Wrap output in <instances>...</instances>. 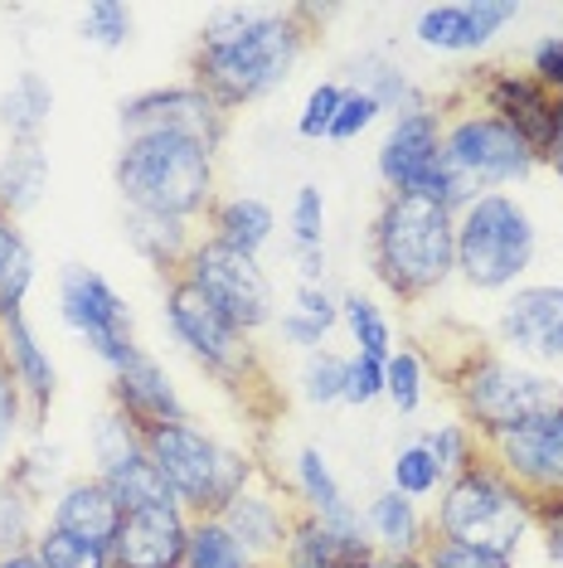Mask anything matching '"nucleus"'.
Instances as JSON below:
<instances>
[{"label":"nucleus","mask_w":563,"mask_h":568,"mask_svg":"<svg viewBox=\"0 0 563 568\" xmlns=\"http://www.w3.org/2000/svg\"><path fill=\"white\" fill-rule=\"evenodd\" d=\"M311 40V6H219L195 34L190 83L204 88L234 118L238 108L273 98L291 79Z\"/></svg>","instance_id":"1"},{"label":"nucleus","mask_w":563,"mask_h":568,"mask_svg":"<svg viewBox=\"0 0 563 568\" xmlns=\"http://www.w3.org/2000/svg\"><path fill=\"white\" fill-rule=\"evenodd\" d=\"M369 273L399 306L432 302L457 277V214L422 195H383L369 219Z\"/></svg>","instance_id":"2"},{"label":"nucleus","mask_w":563,"mask_h":568,"mask_svg":"<svg viewBox=\"0 0 563 568\" xmlns=\"http://www.w3.org/2000/svg\"><path fill=\"white\" fill-rule=\"evenodd\" d=\"M214 151L185 132H136L122 136L112 161V185L132 214H161L181 224H204L209 204L219 200Z\"/></svg>","instance_id":"3"},{"label":"nucleus","mask_w":563,"mask_h":568,"mask_svg":"<svg viewBox=\"0 0 563 568\" xmlns=\"http://www.w3.org/2000/svg\"><path fill=\"white\" fill-rule=\"evenodd\" d=\"M432 359H438V374L447 384L457 418L481 443L515 428L524 418H534V413L554 408L563 398V384L549 369L524 365V359L505 355L501 345H485L481 335H467L452 355H432Z\"/></svg>","instance_id":"4"},{"label":"nucleus","mask_w":563,"mask_h":568,"mask_svg":"<svg viewBox=\"0 0 563 568\" xmlns=\"http://www.w3.org/2000/svg\"><path fill=\"white\" fill-rule=\"evenodd\" d=\"M141 447H146V457L161 467L165 486L175 490V506H181L190 520L224 515L263 471V462L253 457V452L219 443V437L195 418L146 428L141 433Z\"/></svg>","instance_id":"5"},{"label":"nucleus","mask_w":563,"mask_h":568,"mask_svg":"<svg viewBox=\"0 0 563 568\" xmlns=\"http://www.w3.org/2000/svg\"><path fill=\"white\" fill-rule=\"evenodd\" d=\"M428 525L438 539L520 554V545L534 535V500L491 457H481L467 471H457L452 481H442L438 500L428 510Z\"/></svg>","instance_id":"6"},{"label":"nucleus","mask_w":563,"mask_h":568,"mask_svg":"<svg viewBox=\"0 0 563 568\" xmlns=\"http://www.w3.org/2000/svg\"><path fill=\"white\" fill-rule=\"evenodd\" d=\"M161 306H165V331H171V341L181 345L219 389L243 398L248 408H258V394H267V384H273V374H267L263 355H258V341H253L248 331H238L228 316L214 312L185 277L165 282Z\"/></svg>","instance_id":"7"},{"label":"nucleus","mask_w":563,"mask_h":568,"mask_svg":"<svg viewBox=\"0 0 563 568\" xmlns=\"http://www.w3.org/2000/svg\"><path fill=\"white\" fill-rule=\"evenodd\" d=\"M534 253H540L534 214L510 190L477 195L457 214V277L471 292H515L534 267Z\"/></svg>","instance_id":"8"},{"label":"nucleus","mask_w":563,"mask_h":568,"mask_svg":"<svg viewBox=\"0 0 563 568\" xmlns=\"http://www.w3.org/2000/svg\"><path fill=\"white\" fill-rule=\"evenodd\" d=\"M438 112H442V161L452 165L477 195L524 185V180L540 171V156H534L505 122L471 108L457 88L438 98Z\"/></svg>","instance_id":"9"},{"label":"nucleus","mask_w":563,"mask_h":568,"mask_svg":"<svg viewBox=\"0 0 563 568\" xmlns=\"http://www.w3.org/2000/svg\"><path fill=\"white\" fill-rule=\"evenodd\" d=\"M181 277L214 306V312L234 321L238 331L258 335L267 326H277V292H273V277L263 273V257L224 248L219 239H209L199 229Z\"/></svg>","instance_id":"10"},{"label":"nucleus","mask_w":563,"mask_h":568,"mask_svg":"<svg viewBox=\"0 0 563 568\" xmlns=\"http://www.w3.org/2000/svg\"><path fill=\"white\" fill-rule=\"evenodd\" d=\"M457 93H462L471 108H481V112H491L495 122H505L510 132L540 156V165L549 161V151L559 146L563 98L549 93L530 69H515V63H477V69L457 83Z\"/></svg>","instance_id":"11"},{"label":"nucleus","mask_w":563,"mask_h":568,"mask_svg":"<svg viewBox=\"0 0 563 568\" xmlns=\"http://www.w3.org/2000/svg\"><path fill=\"white\" fill-rule=\"evenodd\" d=\"M59 316L73 335H83L88 351L108 365V374H117L141 355L136 331H132V306L98 267L69 263L59 273Z\"/></svg>","instance_id":"12"},{"label":"nucleus","mask_w":563,"mask_h":568,"mask_svg":"<svg viewBox=\"0 0 563 568\" xmlns=\"http://www.w3.org/2000/svg\"><path fill=\"white\" fill-rule=\"evenodd\" d=\"M485 457L501 467L530 500L563 490V398L515 428L485 437Z\"/></svg>","instance_id":"13"},{"label":"nucleus","mask_w":563,"mask_h":568,"mask_svg":"<svg viewBox=\"0 0 563 568\" xmlns=\"http://www.w3.org/2000/svg\"><path fill=\"white\" fill-rule=\"evenodd\" d=\"M117 126L122 136H136V132H185L195 136L199 146H209L219 156L224 136H228V112L214 102L204 88L195 83H165V88H146V93H132L117 108Z\"/></svg>","instance_id":"14"},{"label":"nucleus","mask_w":563,"mask_h":568,"mask_svg":"<svg viewBox=\"0 0 563 568\" xmlns=\"http://www.w3.org/2000/svg\"><path fill=\"white\" fill-rule=\"evenodd\" d=\"M495 345L524 365H563V282H520L495 316Z\"/></svg>","instance_id":"15"},{"label":"nucleus","mask_w":563,"mask_h":568,"mask_svg":"<svg viewBox=\"0 0 563 568\" xmlns=\"http://www.w3.org/2000/svg\"><path fill=\"white\" fill-rule=\"evenodd\" d=\"M219 520L228 525V535H234L238 545L248 549L263 568H277L282 549H287V539H291L297 500H291L287 481H277V476L263 467V471H258V481L243 490V496L219 515Z\"/></svg>","instance_id":"16"},{"label":"nucleus","mask_w":563,"mask_h":568,"mask_svg":"<svg viewBox=\"0 0 563 568\" xmlns=\"http://www.w3.org/2000/svg\"><path fill=\"white\" fill-rule=\"evenodd\" d=\"M438 156H442V112H438V102L403 112V118H389V132H383L379 156H375L383 195H413L418 180L438 165Z\"/></svg>","instance_id":"17"},{"label":"nucleus","mask_w":563,"mask_h":568,"mask_svg":"<svg viewBox=\"0 0 563 568\" xmlns=\"http://www.w3.org/2000/svg\"><path fill=\"white\" fill-rule=\"evenodd\" d=\"M520 16L515 0H447L422 6L413 20V40L432 54H481L510 20Z\"/></svg>","instance_id":"18"},{"label":"nucleus","mask_w":563,"mask_h":568,"mask_svg":"<svg viewBox=\"0 0 563 568\" xmlns=\"http://www.w3.org/2000/svg\"><path fill=\"white\" fill-rule=\"evenodd\" d=\"M108 408H117L126 423H136L141 433L146 428H161V423H181L190 418L181 389H175V379L165 374V365L156 355L141 351L132 365H122L112 374L108 384Z\"/></svg>","instance_id":"19"},{"label":"nucleus","mask_w":563,"mask_h":568,"mask_svg":"<svg viewBox=\"0 0 563 568\" xmlns=\"http://www.w3.org/2000/svg\"><path fill=\"white\" fill-rule=\"evenodd\" d=\"M190 539V515L181 506H151L126 510L112 539V564L117 568H181Z\"/></svg>","instance_id":"20"},{"label":"nucleus","mask_w":563,"mask_h":568,"mask_svg":"<svg viewBox=\"0 0 563 568\" xmlns=\"http://www.w3.org/2000/svg\"><path fill=\"white\" fill-rule=\"evenodd\" d=\"M287 490H291V500H297V510L316 515L321 525L340 529V535H365V510L355 506L350 496H345V486L336 481L326 452L316 447V443L297 447V457H291V476H287Z\"/></svg>","instance_id":"21"},{"label":"nucleus","mask_w":563,"mask_h":568,"mask_svg":"<svg viewBox=\"0 0 563 568\" xmlns=\"http://www.w3.org/2000/svg\"><path fill=\"white\" fill-rule=\"evenodd\" d=\"M0 351H6V365L24 394V408H30V433H40L49 408H54V394H59L54 359H49V351L40 345V335H34V326L24 316L0 321Z\"/></svg>","instance_id":"22"},{"label":"nucleus","mask_w":563,"mask_h":568,"mask_svg":"<svg viewBox=\"0 0 563 568\" xmlns=\"http://www.w3.org/2000/svg\"><path fill=\"white\" fill-rule=\"evenodd\" d=\"M277 568H379V554L369 545V535H340V529L316 520V515L297 510L291 539L282 549Z\"/></svg>","instance_id":"23"},{"label":"nucleus","mask_w":563,"mask_h":568,"mask_svg":"<svg viewBox=\"0 0 563 568\" xmlns=\"http://www.w3.org/2000/svg\"><path fill=\"white\" fill-rule=\"evenodd\" d=\"M44 525L112 545V539H117V525H122V506L112 500V490L102 486L98 471L93 476H73V481H63L54 496H49Z\"/></svg>","instance_id":"24"},{"label":"nucleus","mask_w":563,"mask_h":568,"mask_svg":"<svg viewBox=\"0 0 563 568\" xmlns=\"http://www.w3.org/2000/svg\"><path fill=\"white\" fill-rule=\"evenodd\" d=\"M365 535L379 559H422V549H428V539H432V525L418 500L383 486L365 506Z\"/></svg>","instance_id":"25"},{"label":"nucleus","mask_w":563,"mask_h":568,"mask_svg":"<svg viewBox=\"0 0 563 568\" xmlns=\"http://www.w3.org/2000/svg\"><path fill=\"white\" fill-rule=\"evenodd\" d=\"M122 234H126V248H132L146 267H156L161 282H175L185 267L190 248L199 239V224H181V219H161V214H132L126 210L122 219Z\"/></svg>","instance_id":"26"},{"label":"nucleus","mask_w":563,"mask_h":568,"mask_svg":"<svg viewBox=\"0 0 563 568\" xmlns=\"http://www.w3.org/2000/svg\"><path fill=\"white\" fill-rule=\"evenodd\" d=\"M204 234L219 239L224 248H234V253L263 257V248L277 234V214H273V204L258 195H219L209 204V214H204Z\"/></svg>","instance_id":"27"},{"label":"nucleus","mask_w":563,"mask_h":568,"mask_svg":"<svg viewBox=\"0 0 563 568\" xmlns=\"http://www.w3.org/2000/svg\"><path fill=\"white\" fill-rule=\"evenodd\" d=\"M49 112H54V88L34 69H24L20 79L0 93V126H6L10 146H44Z\"/></svg>","instance_id":"28"},{"label":"nucleus","mask_w":563,"mask_h":568,"mask_svg":"<svg viewBox=\"0 0 563 568\" xmlns=\"http://www.w3.org/2000/svg\"><path fill=\"white\" fill-rule=\"evenodd\" d=\"M350 88H360V93L375 98L383 118H403V112L428 108V102H432L389 54H360V59H355L350 63Z\"/></svg>","instance_id":"29"},{"label":"nucleus","mask_w":563,"mask_h":568,"mask_svg":"<svg viewBox=\"0 0 563 568\" xmlns=\"http://www.w3.org/2000/svg\"><path fill=\"white\" fill-rule=\"evenodd\" d=\"M49 190V151L44 146H10L0 156V214L24 219Z\"/></svg>","instance_id":"30"},{"label":"nucleus","mask_w":563,"mask_h":568,"mask_svg":"<svg viewBox=\"0 0 563 568\" xmlns=\"http://www.w3.org/2000/svg\"><path fill=\"white\" fill-rule=\"evenodd\" d=\"M102 476V486L112 490V500L126 510H151V506H175V490L165 486V476L161 467L146 457V447L132 452V457H122L117 467H108V471H98Z\"/></svg>","instance_id":"31"},{"label":"nucleus","mask_w":563,"mask_h":568,"mask_svg":"<svg viewBox=\"0 0 563 568\" xmlns=\"http://www.w3.org/2000/svg\"><path fill=\"white\" fill-rule=\"evenodd\" d=\"M34 287V248L20 219L0 214V321L24 316V296Z\"/></svg>","instance_id":"32"},{"label":"nucleus","mask_w":563,"mask_h":568,"mask_svg":"<svg viewBox=\"0 0 563 568\" xmlns=\"http://www.w3.org/2000/svg\"><path fill=\"white\" fill-rule=\"evenodd\" d=\"M181 568H263V564L228 535V525L219 515H204V520H190Z\"/></svg>","instance_id":"33"},{"label":"nucleus","mask_w":563,"mask_h":568,"mask_svg":"<svg viewBox=\"0 0 563 568\" xmlns=\"http://www.w3.org/2000/svg\"><path fill=\"white\" fill-rule=\"evenodd\" d=\"M340 326L350 331L355 355L389 359L393 351H399V335H393V321L383 316V306H375L365 292H345V296H340Z\"/></svg>","instance_id":"34"},{"label":"nucleus","mask_w":563,"mask_h":568,"mask_svg":"<svg viewBox=\"0 0 563 568\" xmlns=\"http://www.w3.org/2000/svg\"><path fill=\"white\" fill-rule=\"evenodd\" d=\"M40 529H44L40 496H30V490L16 486L6 471H0V554L30 549Z\"/></svg>","instance_id":"35"},{"label":"nucleus","mask_w":563,"mask_h":568,"mask_svg":"<svg viewBox=\"0 0 563 568\" xmlns=\"http://www.w3.org/2000/svg\"><path fill=\"white\" fill-rule=\"evenodd\" d=\"M34 554H40L44 568H117L112 564V545L69 535V529H54V525H44L34 535Z\"/></svg>","instance_id":"36"},{"label":"nucleus","mask_w":563,"mask_h":568,"mask_svg":"<svg viewBox=\"0 0 563 568\" xmlns=\"http://www.w3.org/2000/svg\"><path fill=\"white\" fill-rule=\"evenodd\" d=\"M383 398L393 404V413L413 418L422 408V398H428V359L418 351H408V345H399V351L383 359Z\"/></svg>","instance_id":"37"},{"label":"nucleus","mask_w":563,"mask_h":568,"mask_svg":"<svg viewBox=\"0 0 563 568\" xmlns=\"http://www.w3.org/2000/svg\"><path fill=\"white\" fill-rule=\"evenodd\" d=\"M389 490H399V496H408V500H428V496L442 490V467L432 462V452L422 447V437H413V443H403L399 452H393Z\"/></svg>","instance_id":"38"},{"label":"nucleus","mask_w":563,"mask_h":568,"mask_svg":"<svg viewBox=\"0 0 563 568\" xmlns=\"http://www.w3.org/2000/svg\"><path fill=\"white\" fill-rule=\"evenodd\" d=\"M422 447H428V452H432V462L442 467V481H452L457 471H467L471 462H481V457H485L481 437L471 433L462 418H452V423H438V428H428V433H422Z\"/></svg>","instance_id":"39"},{"label":"nucleus","mask_w":563,"mask_h":568,"mask_svg":"<svg viewBox=\"0 0 563 568\" xmlns=\"http://www.w3.org/2000/svg\"><path fill=\"white\" fill-rule=\"evenodd\" d=\"M297 384H301V398L311 408H336V404H345V355H336V351L301 355Z\"/></svg>","instance_id":"40"},{"label":"nucleus","mask_w":563,"mask_h":568,"mask_svg":"<svg viewBox=\"0 0 563 568\" xmlns=\"http://www.w3.org/2000/svg\"><path fill=\"white\" fill-rule=\"evenodd\" d=\"M132 24L136 16L122 6V0H93V6L83 10V40L102 49V54H117L132 40Z\"/></svg>","instance_id":"41"},{"label":"nucleus","mask_w":563,"mask_h":568,"mask_svg":"<svg viewBox=\"0 0 563 568\" xmlns=\"http://www.w3.org/2000/svg\"><path fill=\"white\" fill-rule=\"evenodd\" d=\"M132 452H141V428L136 423H126L117 408H108L93 423V462H98V471L117 467V462L132 457Z\"/></svg>","instance_id":"42"},{"label":"nucleus","mask_w":563,"mask_h":568,"mask_svg":"<svg viewBox=\"0 0 563 568\" xmlns=\"http://www.w3.org/2000/svg\"><path fill=\"white\" fill-rule=\"evenodd\" d=\"M422 568H515V554H495V549H477V545H457V539H428L422 549Z\"/></svg>","instance_id":"43"},{"label":"nucleus","mask_w":563,"mask_h":568,"mask_svg":"<svg viewBox=\"0 0 563 568\" xmlns=\"http://www.w3.org/2000/svg\"><path fill=\"white\" fill-rule=\"evenodd\" d=\"M291 248H326V195L316 185H301L291 195Z\"/></svg>","instance_id":"44"},{"label":"nucleus","mask_w":563,"mask_h":568,"mask_svg":"<svg viewBox=\"0 0 563 568\" xmlns=\"http://www.w3.org/2000/svg\"><path fill=\"white\" fill-rule=\"evenodd\" d=\"M20 433H30V408H24V394L6 365V351H0V462H10Z\"/></svg>","instance_id":"45"},{"label":"nucleus","mask_w":563,"mask_h":568,"mask_svg":"<svg viewBox=\"0 0 563 568\" xmlns=\"http://www.w3.org/2000/svg\"><path fill=\"white\" fill-rule=\"evenodd\" d=\"M340 98H345V83H316L306 93L301 112H297V136L301 141H326L330 136V122L340 112Z\"/></svg>","instance_id":"46"},{"label":"nucleus","mask_w":563,"mask_h":568,"mask_svg":"<svg viewBox=\"0 0 563 568\" xmlns=\"http://www.w3.org/2000/svg\"><path fill=\"white\" fill-rule=\"evenodd\" d=\"M383 398V359L369 355H345V404L369 408Z\"/></svg>","instance_id":"47"},{"label":"nucleus","mask_w":563,"mask_h":568,"mask_svg":"<svg viewBox=\"0 0 563 568\" xmlns=\"http://www.w3.org/2000/svg\"><path fill=\"white\" fill-rule=\"evenodd\" d=\"M379 118H383V112H379L375 98L360 93V88H345L340 112H336V122H330V136L326 141H355V136H365Z\"/></svg>","instance_id":"48"},{"label":"nucleus","mask_w":563,"mask_h":568,"mask_svg":"<svg viewBox=\"0 0 563 568\" xmlns=\"http://www.w3.org/2000/svg\"><path fill=\"white\" fill-rule=\"evenodd\" d=\"M534 535L544 545V559L563 568V490L534 500Z\"/></svg>","instance_id":"49"},{"label":"nucleus","mask_w":563,"mask_h":568,"mask_svg":"<svg viewBox=\"0 0 563 568\" xmlns=\"http://www.w3.org/2000/svg\"><path fill=\"white\" fill-rule=\"evenodd\" d=\"M524 69H530L554 98H563V34H544V40L530 49V63H524Z\"/></svg>","instance_id":"50"},{"label":"nucleus","mask_w":563,"mask_h":568,"mask_svg":"<svg viewBox=\"0 0 563 568\" xmlns=\"http://www.w3.org/2000/svg\"><path fill=\"white\" fill-rule=\"evenodd\" d=\"M291 312H301L306 321H316V326L336 331L340 326V296L330 287H297L291 292Z\"/></svg>","instance_id":"51"},{"label":"nucleus","mask_w":563,"mask_h":568,"mask_svg":"<svg viewBox=\"0 0 563 568\" xmlns=\"http://www.w3.org/2000/svg\"><path fill=\"white\" fill-rule=\"evenodd\" d=\"M277 331H282V341L287 345H297L301 355H311V351H326V326H316V321H306L301 312H282L277 321Z\"/></svg>","instance_id":"52"},{"label":"nucleus","mask_w":563,"mask_h":568,"mask_svg":"<svg viewBox=\"0 0 563 568\" xmlns=\"http://www.w3.org/2000/svg\"><path fill=\"white\" fill-rule=\"evenodd\" d=\"M297 253V287H326V248H291Z\"/></svg>","instance_id":"53"},{"label":"nucleus","mask_w":563,"mask_h":568,"mask_svg":"<svg viewBox=\"0 0 563 568\" xmlns=\"http://www.w3.org/2000/svg\"><path fill=\"white\" fill-rule=\"evenodd\" d=\"M0 568H44V564H40V554H34V545H30V549H16V554H0Z\"/></svg>","instance_id":"54"},{"label":"nucleus","mask_w":563,"mask_h":568,"mask_svg":"<svg viewBox=\"0 0 563 568\" xmlns=\"http://www.w3.org/2000/svg\"><path fill=\"white\" fill-rule=\"evenodd\" d=\"M544 165H549V171H554V180L563 185V136H559V146L549 151V161H544Z\"/></svg>","instance_id":"55"}]
</instances>
